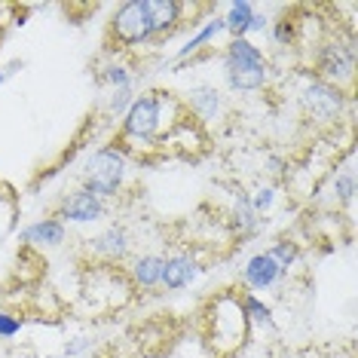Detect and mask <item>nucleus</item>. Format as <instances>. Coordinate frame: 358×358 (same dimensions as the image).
I'll return each instance as SVG.
<instances>
[{"label": "nucleus", "mask_w": 358, "mask_h": 358, "mask_svg": "<svg viewBox=\"0 0 358 358\" xmlns=\"http://www.w3.org/2000/svg\"><path fill=\"white\" fill-rule=\"evenodd\" d=\"M15 217H19V206H15V196L6 187H0V236L10 233Z\"/></svg>", "instance_id": "5701e85b"}, {"label": "nucleus", "mask_w": 358, "mask_h": 358, "mask_svg": "<svg viewBox=\"0 0 358 358\" xmlns=\"http://www.w3.org/2000/svg\"><path fill=\"white\" fill-rule=\"evenodd\" d=\"M101 83H108L110 89H129L132 86V68L120 59H110L101 68Z\"/></svg>", "instance_id": "aec40b11"}, {"label": "nucleus", "mask_w": 358, "mask_h": 358, "mask_svg": "<svg viewBox=\"0 0 358 358\" xmlns=\"http://www.w3.org/2000/svg\"><path fill=\"white\" fill-rule=\"evenodd\" d=\"M251 331V322L242 309L239 294L233 291H224L208 303L206 309V340L211 346V352L217 358H233L245 346Z\"/></svg>", "instance_id": "f257e3e1"}, {"label": "nucleus", "mask_w": 358, "mask_h": 358, "mask_svg": "<svg viewBox=\"0 0 358 358\" xmlns=\"http://www.w3.org/2000/svg\"><path fill=\"white\" fill-rule=\"evenodd\" d=\"M221 31H224V19H221V15H215V19H208L206 25H202V28L196 31V34H193V37H190V40H187V43L181 46V50L175 52V59H178V62L193 59V55H196L199 50H206L208 43H215V37L221 34Z\"/></svg>", "instance_id": "dca6fc26"}, {"label": "nucleus", "mask_w": 358, "mask_h": 358, "mask_svg": "<svg viewBox=\"0 0 358 358\" xmlns=\"http://www.w3.org/2000/svg\"><path fill=\"white\" fill-rule=\"evenodd\" d=\"M166 95L169 92H157V89L135 95V101L123 113V123H120V150L129 153V148H150L162 135V110L169 101Z\"/></svg>", "instance_id": "f03ea898"}, {"label": "nucleus", "mask_w": 358, "mask_h": 358, "mask_svg": "<svg viewBox=\"0 0 358 358\" xmlns=\"http://www.w3.org/2000/svg\"><path fill=\"white\" fill-rule=\"evenodd\" d=\"M230 224H233V230H236V236H239V239H248V236L257 233L260 217H257V211L251 208V199H248L245 190H236V196H233V211H230Z\"/></svg>", "instance_id": "2eb2a0df"}, {"label": "nucleus", "mask_w": 358, "mask_h": 358, "mask_svg": "<svg viewBox=\"0 0 358 358\" xmlns=\"http://www.w3.org/2000/svg\"><path fill=\"white\" fill-rule=\"evenodd\" d=\"M315 80L337 89H349L355 80V37H331L315 52Z\"/></svg>", "instance_id": "39448f33"}, {"label": "nucleus", "mask_w": 358, "mask_h": 358, "mask_svg": "<svg viewBox=\"0 0 358 358\" xmlns=\"http://www.w3.org/2000/svg\"><path fill=\"white\" fill-rule=\"evenodd\" d=\"M108 215V202H101L99 196H92L89 190H74V193H64L59 208H55V217L68 227V224H95Z\"/></svg>", "instance_id": "0eeeda50"}, {"label": "nucleus", "mask_w": 358, "mask_h": 358, "mask_svg": "<svg viewBox=\"0 0 358 358\" xmlns=\"http://www.w3.org/2000/svg\"><path fill=\"white\" fill-rule=\"evenodd\" d=\"M199 264L190 251H172V255L162 257V288L166 291H184L196 282Z\"/></svg>", "instance_id": "1a4fd4ad"}, {"label": "nucleus", "mask_w": 358, "mask_h": 358, "mask_svg": "<svg viewBox=\"0 0 358 358\" xmlns=\"http://www.w3.org/2000/svg\"><path fill=\"white\" fill-rule=\"evenodd\" d=\"M239 300H242V309H245V315H248L251 324H264V328H273V309L266 306L257 294L245 291V294H239Z\"/></svg>", "instance_id": "6ab92c4d"}, {"label": "nucleus", "mask_w": 358, "mask_h": 358, "mask_svg": "<svg viewBox=\"0 0 358 358\" xmlns=\"http://www.w3.org/2000/svg\"><path fill=\"white\" fill-rule=\"evenodd\" d=\"M251 15H255V3H248V0H236V3L227 6V13L221 19H224V31L230 34V40L248 37Z\"/></svg>", "instance_id": "f3484780"}, {"label": "nucleus", "mask_w": 358, "mask_h": 358, "mask_svg": "<svg viewBox=\"0 0 358 358\" xmlns=\"http://www.w3.org/2000/svg\"><path fill=\"white\" fill-rule=\"evenodd\" d=\"M282 279H285V270L275 264V257L270 251H257V255H251L245 260V266H242V282H245L251 291H266V288H273V285H279Z\"/></svg>", "instance_id": "9d476101"}, {"label": "nucleus", "mask_w": 358, "mask_h": 358, "mask_svg": "<svg viewBox=\"0 0 358 358\" xmlns=\"http://www.w3.org/2000/svg\"><path fill=\"white\" fill-rule=\"evenodd\" d=\"M266 251H270V255L275 257V264H279L285 273H288L291 266L297 264V257H300V248H297V242H291V239H279V242H275L273 248H266Z\"/></svg>", "instance_id": "4be33fe9"}, {"label": "nucleus", "mask_w": 358, "mask_h": 358, "mask_svg": "<svg viewBox=\"0 0 358 358\" xmlns=\"http://www.w3.org/2000/svg\"><path fill=\"white\" fill-rule=\"evenodd\" d=\"M129 279L135 288L141 291H153L162 282V255H138L129 266Z\"/></svg>", "instance_id": "4468645a"}, {"label": "nucleus", "mask_w": 358, "mask_h": 358, "mask_svg": "<svg viewBox=\"0 0 358 358\" xmlns=\"http://www.w3.org/2000/svg\"><path fill=\"white\" fill-rule=\"evenodd\" d=\"M248 199H251V208L257 211V217H260V215H266V211L273 208V202H275V187H273V184H266V187L260 184Z\"/></svg>", "instance_id": "b1692460"}, {"label": "nucleus", "mask_w": 358, "mask_h": 358, "mask_svg": "<svg viewBox=\"0 0 358 358\" xmlns=\"http://www.w3.org/2000/svg\"><path fill=\"white\" fill-rule=\"evenodd\" d=\"M89 349H92V340H89V337H77V340H71V343L64 346V355H68V358H80L83 352H89Z\"/></svg>", "instance_id": "cd10ccee"}, {"label": "nucleus", "mask_w": 358, "mask_h": 358, "mask_svg": "<svg viewBox=\"0 0 358 358\" xmlns=\"http://www.w3.org/2000/svg\"><path fill=\"white\" fill-rule=\"evenodd\" d=\"M331 190H334L337 206H340V202H343V206H352V199H355V172H352V169H343V172L334 175Z\"/></svg>", "instance_id": "412c9836"}, {"label": "nucleus", "mask_w": 358, "mask_h": 358, "mask_svg": "<svg viewBox=\"0 0 358 358\" xmlns=\"http://www.w3.org/2000/svg\"><path fill=\"white\" fill-rule=\"evenodd\" d=\"M129 245H132V236L123 224H108L99 236L89 239V255L99 257V264H120L129 255Z\"/></svg>", "instance_id": "6e6552de"}, {"label": "nucleus", "mask_w": 358, "mask_h": 358, "mask_svg": "<svg viewBox=\"0 0 358 358\" xmlns=\"http://www.w3.org/2000/svg\"><path fill=\"white\" fill-rule=\"evenodd\" d=\"M187 108H190V113L199 120V123H211V120L221 117L224 99L215 86L202 83V86H193L190 92H187Z\"/></svg>", "instance_id": "ddd939ff"}, {"label": "nucleus", "mask_w": 358, "mask_h": 358, "mask_svg": "<svg viewBox=\"0 0 358 358\" xmlns=\"http://www.w3.org/2000/svg\"><path fill=\"white\" fill-rule=\"evenodd\" d=\"M19 239L31 248H59L64 239H68V227H64L59 217H43V221L28 224L25 230L19 233Z\"/></svg>", "instance_id": "f8f14e48"}, {"label": "nucleus", "mask_w": 358, "mask_h": 358, "mask_svg": "<svg viewBox=\"0 0 358 358\" xmlns=\"http://www.w3.org/2000/svg\"><path fill=\"white\" fill-rule=\"evenodd\" d=\"M346 108V92L322 80H309L300 89V110L313 126H337Z\"/></svg>", "instance_id": "423d86ee"}, {"label": "nucleus", "mask_w": 358, "mask_h": 358, "mask_svg": "<svg viewBox=\"0 0 358 358\" xmlns=\"http://www.w3.org/2000/svg\"><path fill=\"white\" fill-rule=\"evenodd\" d=\"M273 37H275V43H279V46H291V43H294V22H291L288 15L275 19V25H273Z\"/></svg>", "instance_id": "bb28decb"}, {"label": "nucleus", "mask_w": 358, "mask_h": 358, "mask_svg": "<svg viewBox=\"0 0 358 358\" xmlns=\"http://www.w3.org/2000/svg\"><path fill=\"white\" fill-rule=\"evenodd\" d=\"M224 80L230 86V92H260L270 83V62L266 64H233L224 62Z\"/></svg>", "instance_id": "9b49d317"}, {"label": "nucleus", "mask_w": 358, "mask_h": 358, "mask_svg": "<svg viewBox=\"0 0 358 358\" xmlns=\"http://www.w3.org/2000/svg\"><path fill=\"white\" fill-rule=\"evenodd\" d=\"M138 46H157L148 0L120 3L108 22V50L110 52H126V50H138Z\"/></svg>", "instance_id": "7ed1b4c3"}, {"label": "nucleus", "mask_w": 358, "mask_h": 358, "mask_svg": "<svg viewBox=\"0 0 358 358\" xmlns=\"http://www.w3.org/2000/svg\"><path fill=\"white\" fill-rule=\"evenodd\" d=\"M266 28H270V19H266L264 13L255 10V15H251V25H248V34H264Z\"/></svg>", "instance_id": "c85d7f7f"}, {"label": "nucleus", "mask_w": 358, "mask_h": 358, "mask_svg": "<svg viewBox=\"0 0 358 358\" xmlns=\"http://www.w3.org/2000/svg\"><path fill=\"white\" fill-rule=\"evenodd\" d=\"M224 62H233V64H266V55L260 46H255L248 37H239V40H230L224 50Z\"/></svg>", "instance_id": "a211bd4d"}, {"label": "nucleus", "mask_w": 358, "mask_h": 358, "mask_svg": "<svg viewBox=\"0 0 358 358\" xmlns=\"http://www.w3.org/2000/svg\"><path fill=\"white\" fill-rule=\"evenodd\" d=\"M3 80H6V74H3V71H0V83H3Z\"/></svg>", "instance_id": "c756f323"}, {"label": "nucleus", "mask_w": 358, "mask_h": 358, "mask_svg": "<svg viewBox=\"0 0 358 358\" xmlns=\"http://www.w3.org/2000/svg\"><path fill=\"white\" fill-rule=\"evenodd\" d=\"M129 175V153L120 150L117 144H104L86 159L83 166V190H89L92 196H99L101 202L113 199L126 184Z\"/></svg>", "instance_id": "20e7f679"}, {"label": "nucleus", "mask_w": 358, "mask_h": 358, "mask_svg": "<svg viewBox=\"0 0 358 358\" xmlns=\"http://www.w3.org/2000/svg\"><path fill=\"white\" fill-rule=\"evenodd\" d=\"M22 315L19 313H6V309H0V340H13L15 334L22 331Z\"/></svg>", "instance_id": "393cba45"}, {"label": "nucleus", "mask_w": 358, "mask_h": 358, "mask_svg": "<svg viewBox=\"0 0 358 358\" xmlns=\"http://www.w3.org/2000/svg\"><path fill=\"white\" fill-rule=\"evenodd\" d=\"M135 101V92H132V86L129 89H113V95H110V101H108V110L110 113H126L129 110V104Z\"/></svg>", "instance_id": "a878e982"}]
</instances>
